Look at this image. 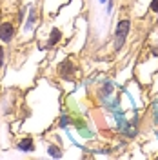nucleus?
I'll list each match as a JSON object with an SVG mask.
<instances>
[{
	"instance_id": "f03ea898",
	"label": "nucleus",
	"mask_w": 158,
	"mask_h": 160,
	"mask_svg": "<svg viewBox=\"0 0 158 160\" xmlns=\"http://www.w3.org/2000/svg\"><path fill=\"white\" fill-rule=\"evenodd\" d=\"M15 37V26L11 22H2L0 24V40L2 42H11Z\"/></svg>"
},
{
	"instance_id": "1a4fd4ad",
	"label": "nucleus",
	"mask_w": 158,
	"mask_h": 160,
	"mask_svg": "<svg viewBox=\"0 0 158 160\" xmlns=\"http://www.w3.org/2000/svg\"><path fill=\"white\" fill-rule=\"evenodd\" d=\"M4 60H6V53H4V46H0V69L4 66Z\"/></svg>"
},
{
	"instance_id": "f8f14e48",
	"label": "nucleus",
	"mask_w": 158,
	"mask_h": 160,
	"mask_svg": "<svg viewBox=\"0 0 158 160\" xmlns=\"http://www.w3.org/2000/svg\"><path fill=\"white\" fill-rule=\"evenodd\" d=\"M153 55H158V46H155V48H153Z\"/></svg>"
},
{
	"instance_id": "423d86ee",
	"label": "nucleus",
	"mask_w": 158,
	"mask_h": 160,
	"mask_svg": "<svg viewBox=\"0 0 158 160\" xmlns=\"http://www.w3.org/2000/svg\"><path fill=\"white\" fill-rule=\"evenodd\" d=\"M35 20H37V11L31 9L29 11V20H27V24H26V31L31 29V26H33V22H35Z\"/></svg>"
},
{
	"instance_id": "ddd939ff",
	"label": "nucleus",
	"mask_w": 158,
	"mask_h": 160,
	"mask_svg": "<svg viewBox=\"0 0 158 160\" xmlns=\"http://www.w3.org/2000/svg\"><path fill=\"white\" fill-rule=\"evenodd\" d=\"M100 2H106V0H100Z\"/></svg>"
},
{
	"instance_id": "9d476101",
	"label": "nucleus",
	"mask_w": 158,
	"mask_h": 160,
	"mask_svg": "<svg viewBox=\"0 0 158 160\" xmlns=\"http://www.w3.org/2000/svg\"><path fill=\"white\" fill-rule=\"evenodd\" d=\"M151 11L153 13H158V0H153L151 2Z\"/></svg>"
},
{
	"instance_id": "9b49d317",
	"label": "nucleus",
	"mask_w": 158,
	"mask_h": 160,
	"mask_svg": "<svg viewBox=\"0 0 158 160\" xmlns=\"http://www.w3.org/2000/svg\"><path fill=\"white\" fill-rule=\"evenodd\" d=\"M155 117H158V102L155 104ZM155 122L158 124V118H155Z\"/></svg>"
},
{
	"instance_id": "6e6552de",
	"label": "nucleus",
	"mask_w": 158,
	"mask_h": 160,
	"mask_svg": "<svg viewBox=\"0 0 158 160\" xmlns=\"http://www.w3.org/2000/svg\"><path fill=\"white\" fill-rule=\"evenodd\" d=\"M69 122H71V118L67 117V115H64V117L60 118V126H62V128H66V126H67Z\"/></svg>"
},
{
	"instance_id": "0eeeda50",
	"label": "nucleus",
	"mask_w": 158,
	"mask_h": 160,
	"mask_svg": "<svg viewBox=\"0 0 158 160\" xmlns=\"http://www.w3.org/2000/svg\"><path fill=\"white\" fill-rule=\"evenodd\" d=\"M47 151H49L51 157H62V151H60L57 146H49V148H47Z\"/></svg>"
},
{
	"instance_id": "39448f33",
	"label": "nucleus",
	"mask_w": 158,
	"mask_h": 160,
	"mask_svg": "<svg viewBox=\"0 0 158 160\" xmlns=\"http://www.w3.org/2000/svg\"><path fill=\"white\" fill-rule=\"evenodd\" d=\"M60 38H62V31L55 28V29L51 31V37H49V42H47V46H49V48H51V46H55L57 42H60Z\"/></svg>"
},
{
	"instance_id": "20e7f679",
	"label": "nucleus",
	"mask_w": 158,
	"mask_h": 160,
	"mask_svg": "<svg viewBox=\"0 0 158 160\" xmlns=\"http://www.w3.org/2000/svg\"><path fill=\"white\" fill-rule=\"evenodd\" d=\"M18 149L20 151H35L33 138H24L22 142H18Z\"/></svg>"
},
{
	"instance_id": "f257e3e1",
	"label": "nucleus",
	"mask_w": 158,
	"mask_h": 160,
	"mask_svg": "<svg viewBox=\"0 0 158 160\" xmlns=\"http://www.w3.org/2000/svg\"><path fill=\"white\" fill-rule=\"evenodd\" d=\"M129 31H131V22L129 20H120L118 26H116V31H115V49L116 51L126 44Z\"/></svg>"
},
{
	"instance_id": "7ed1b4c3",
	"label": "nucleus",
	"mask_w": 158,
	"mask_h": 160,
	"mask_svg": "<svg viewBox=\"0 0 158 160\" xmlns=\"http://www.w3.org/2000/svg\"><path fill=\"white\" fill-rule=\"evenodd\" d=\"M73 62L71 60H64L62 64L58 66V75L62 77V78H67V80H71L73 78Z\"/></svg>"
}]
</instances>
